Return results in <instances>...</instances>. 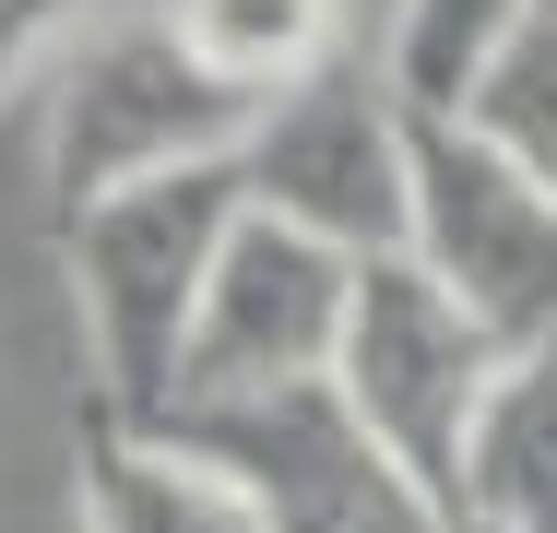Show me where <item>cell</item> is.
Returning a JSON list of instances; mask_svg holds the SVG:
<instances>
[{"instance_id":"1","label":"cell","mask_w":557,"mask_h":533,"mask_svg":"<svg viewBox=\"0 0 557 533\" xmlns=\"http://www.w3.org/2000/svg\"><path fill=\"white\" fill-rule=\"evenodd\" d=\"M237 213H249L237 166L143 178V190L60 213V285H72V320H84V368H96V416L108 426L178 416L190 320H202V285H214Z\"/></svg>"},{"instance_id":"2","label":"cell","mask_w":557,"mask_h":533,"mask_svg":"<svg viewBox=\"0 0 557 533\" xmlns=\"http://www.w3.org/2000/svg\"><path fill=\"white\" fill-rule=\"evenodd\" d=\"M510 356L450 309L416 261H368L356 273V309H344V356H333V404L450 522H462V474H474V438H486V404H498ZM474 533V522H462Z\"/></svg>"},{"instance_id":"3","label":"cell","mask_w":557,"mask_h":533,"mask_svg":"<svg viewBox=\"0 0 557 533\" xmlns=\"http://www.w3.org/2000/svg\"><path fill=\"white\" fill-rule=\"evenodd\" d=\"M249 107L190 72V48L166 36V12H108L60 72H48V178L60 213L143 190V178H190V166H237Z\"/></svg>"},{"instance_id":"4","label":"cell","mask_w":557,"mask_h":533,"mask_svg":"<svg viewBox=\"0 0 557 533\" xmlns=\"http://www.w3.org/2000/svg\"><path fill=\"white\" fill-rule=\"evenodd\" d=\"M404 261L498 356L557 344V202L474 119H416V142H404Z\"/></svg>"},{"instance_id":"5","label":"cell","mask_w":557,"mask_h":533,"mask_svg":"<svg viewBox=\"0 0 557 533\" xmlns=\"http://www.w3.org/2000/svg\"><path fill=\"white\" fill-rule=\"evenodd\" d=\"M356 273L321 237L273 225V213H237L214 285H202V320H190V368H178V416H249V404H285V392H333L344 356V309H356Z\"/></svg>"},{"instance_id":"6","label":"cell","mask_w":557,"mask_h":533,"mask_svg":"<svg viewBox=\"0 0 557 533\" xmlns=\"http://www.w3.org/2000/svg\"><path fill=\"white\" fill-rule=\"evenodd\" d=\"M404 142H416V119L392 107V84L368 60H344L249 119L237 190H249V213L321 237L344 261H404Z\"/></svg>"},{"instance_id":"7","label":"cell","mask_w":557,"mask_h":533,"mask_svg":"<svg viewBox=\"0 0 557 533\" xmlns=\"http://www.w3.org/2000/svg\"><path fill=\"white\" fill-rule=\"evenodd\" d=\"M178 438L214 450L249 486L261 533H462L333 392H285V404H249V416H190Z\"/></svg>"},{"instance_id":"8","label":"cell","mask_w":557,"mask_h":533,"mask_svg":"<svg viewBox=\"0 0 557 533\" xmlns=\"http://www.w3.org/2000/svg\"><path fill=\"white\" fill-rule=\"evenodd\" d=\"M72 533H261L249 486L178 426H108L84 416L72 450Z\"/></svg>"},{"instance_id":"9","label":"cell","mask_w":557,"mask_h":533,"mask_svg":"<svg viewBox=\"0 0 557 533\" xmlns=\"http://www.w3.org/2000/svg\"><path fill=\"white\" fill-rule=\"evenodd\" d=\"M154 12H166V36L190 48V72L225 84L249 119L273 96H297V84H321V72L356 60V12H344V0H154Z\"/></svg>"},{"instance_id":"10","label":"cell","mask_w":557,"mask_h":533,"mask_svg":"<svg viewBox=\"0 0 557 533\" xmlns=\"http://www.w3.org/2000/svg\"><path fill=\"white\" fill-rule=\"evenodd\" d=\"M546 24V0H392V36H380V84L404 119H462L474 84Z\"/></svg>"},{"instance_id":"11","label":"cell","mask_w":557,"mask_h":533,"mask_svg":"<svg viewBox=\"0 0 557 533\" xmlns=\"http://www.w3.org/2000/svg\"><path fill=\"white\" fill-rule=\"evenodd\" d=\"M462 522L474 533H557V344L546 356H510L486 438H474V474H462Z\"/></svg>"},{"instance_id":"12","label":"cell","mask_w":557,"mask_h":533,"mask_svg":"<svg viewBox=\"0 0 557 533\" xmlns=\"http://www.w3.org/2000/svg\"><path fill=\"white\" fill-rule=\"evenodd\" d=\"M462 119H474V131H486V142H498V154H510V166L557 202V0H546V24H534V36L474 84Z\"/></svg>"},{"instance_id":"13","label":"cell","mask_w":557,"mask_h":533,"mask_svg":"<svg viewBox=\"0 0 557 533\" xmlns=\"http://www.w3.org/2000/svg\"><path fill=\"white\" fill-rule=\"evenodd\" d=\"M108 12H131V0H0V107L24 96V84H48Z\"/></svg>"}]
</instances>
